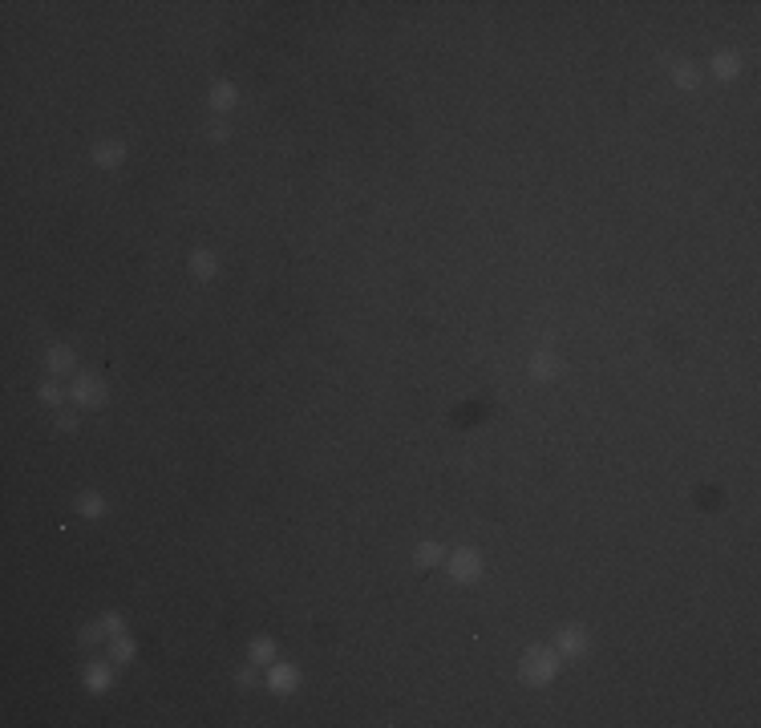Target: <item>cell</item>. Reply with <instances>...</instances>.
<instances>
[{
	"label": "cell",
	"instance_id": "6da1fadb",
	"mask_svg": "<svg viewBox=\"0 0 761 728\" xmlns=\"http://www.w3.org/2000/svg\"><path fill=\"white\" fill-rule=\"evenodd\" d=\"M559 672V651H547V647H531L522 656V679L531 684H551Z\"/></svg>",
	"mask_w": 761,
	"mask_h": 728
},
{
	"label": "cell",
	"instance_id": "7a4b0ae2",
	"mask_svg": "<svg viewBox=\"0 0 761 728\" xmlns=\"http://www.w3.org/2000/svg\"><path fill=\"white\" fill-rule=\"evenodd\" d=\"M446 566H450L453 582H474L482 575V558H478L474 550H453V554H446Z\"/></svg>",
	"mask_w": 761,
	"mask_h": 728
},
{
	"label": "cell",
	"instance_id": "3957f363",
	"mask_svg": "<svg viewBox=\"0 0 761 728\" xmlns=\"http://www.w3.org/2000/svg\"><path fill=\"white\" fill-rule=\"evenodd\" d=\"M69 397L77 401V409H97V404H106V388H101V381H94V376H77Z\"/></svg>",
	"mask_w": 761,
	"mask_h": 728
},
{
	"label": "cell",
	"instance_id": "277c9868",
	"mask_svg": "<svg viewBox=\"0 0 761 728\" xmlns=\"http://www.w3.org/2000/svg\"><path fill=\"white\" fill-rule=\"evenodd\" d=\"M268 684H272L275 696H291V692H296V684H300V672H296L291 663H275L272 676H268Z\"/></svg>",
	"mask_w": 761,
	"mask_h": 728
},
{
	"label": "cell",
	"instance_id": "5b68a950",
	"mask_svg": "<svg viewBox=\"0 0 761 728\" xmlns=\"http://www.w3.org/2000/svg\"><path fill=\"white\" fill-rule=\"evenodd\" d=\"M555 647H559V656H583V651H587V631L583 627H563L559 631V639H555Z\"/></svg>",
	"mask_w": 761,
	"mask_h": 728
},
{
	"label": "cell",
	"instance_id": "8992f818",
	"mask_svg": "<svg viewBox=\"0 0 761 728\" xmlns=\"http://www.w3.org/2000/svg\"><path fill=\"white\" fill-rule=\"evenodd\" d=\"M712 77H721V81H733L737 77V73H741V57H737V53H717V57H712Z\"/></svg>",
	"mask_w": 761,
	"mask_h": 728
},
{
	"label": "cell",
	"instance_id": "52a82bcc",
	"mask_svg": "<svg viewBox=\"0 0 761 728\" xmlns=\"http://www.w3.org/2000/svg\"><path fill=\"white\" fill-rule=\"evenodd\" d=\"M191 272H194V279H215V275H219V259H215V251H194Z\"/></svg>",
	"mask_w": 761,
	"mask_h": 728
},
{
	"label": "cell",
	"instance_id": "ba28073f",
	"mask_svg": "<svg viewBox=\"0 0 761 728\" xmlns=\"http://www.w3.org/2000/svg\"><path fill=\"white\" fill-rule=\"evenodd\" d=\"M45 360H49V372H57V376H61V372L73 369V348H65V344H53V348L45 352Z\"/></svg>",
	"mask_w": 761,
	"mask_h": 728
},
{
	"label": "cell",
	"instance_id": "9c48e42d",
	"mask_svg": "<svg viewBox=\"0 0 761 728\" xmlns=\"http://www.w3.org/2000/svg\"><path fill=\"white\" fill-rule=\"evenodd\" d=\"M122 158H126V146H122V142H101V146H94V162H97V166H118Z\"/></svg>",
	"mask_w": 761,
	"mask_h": 728
},
{
	"label": "cell",
	"instance_id": "30bf717a",
	"mask_svg": "<svg viewBox=\"0 0 761 728\" xmlns=\"http://www.w3.org/2000/svg\"><path fill=\"white\" fill-rule=\"evenodd\" d=\"M555 372H559V360H555V356H551V352H534V360H531V376H534V381H551Z\"/></svg>",
	"mask_w": 761,
	"mask_h": 728
},
{
	"label": "cell",
	"instance_id": "8fae6325",
	"mask_svg": "<svg viewBox=\"0 0 761 728\" xmlns=\"http://www.w3.org/2000/svg\"><path fill=\"white\" fill-rule=\"evenodd\" d=\"M210 106H215V110H231V106H235V85H231V81H215V85H210Z\"/></svg>",
	"mask_w": 761,
	"mask_h": 728
},
{
	"label": "cell",
	"instance_id": "7c38bea8",
	"mask_svg": "<svg viewBox=\"0 0 761 728\" xmlns=\"http://www.w3.org/2000/svg\"><path fill=\"white\" fill-rule=\"evenodd\" d=\"M85 684H89L94 692H106V688H110V668H106V663H89V668H85Z\"/></svg>",
	"mask_w": 761,
	"mask_h": 728
},
{
	"label": "cell",
	"instance_id": "4fadbf2b",
	"mask_svg": "<svg viewBox=\"0 0 761 728\" xmlns=\"http://www.w3.org/2000/svg\"><path fill=\"white\" fill-rule=\"evenodd\" d=\"M77 510H81L85 518H101V514H106V498L89 490V494H81V498H77Z\"/></svg>",
	"mask_w": 761,
	"mask_h": 728
},
{
	"label": "cell",
	"instance_id": "5bb4252c",
	"mask_svg": "<svg viewBox=\"0 0 761 728\" xmlns=\"http://www.w3.org/2000/svg\"><path fill=\"white\" fill-rule=\"evenodd\" d=\"M272 660H275V639H268V635L251 639V663H272Z\"/></svg>",
	"mask_w": 761,
	"mask_h": 728
},
{
	"label": "cell",
	"instance_id": "9a60e30c",
	"mask_svg": "<svg viewBox=\"0 0 761 728\" xmlns=\"http://www.w3.org/2000/svg\"><path fill=\"white\" fill-rule=\"evenodd\" d=\"M672 81H677L680 89H696V85H700V69H696V65H677V69H672Z\"/></svg>",
	"mask_w": 761,
	"mask_h": 728
},
{
	"label": "cell",
	"instance_id": "2e32d148",
	"mask_svg": "<svg viewBox=\"0 0 761 728\" xmlns=\"http://www.w3.org/2000/svg\"><path fill=\"white\" fill-rule=\"evenodd\" d=\"M441 558H446V547H441V542H421L417 547V563L421 566H437Z\"/></svg>",
	"mask_w": 761,
	"mask_h": 728
},
{
	"label": "cell",
	"instance_id": "e0dca14e",
	"mask_svg": "<svg viewBox=\"0 0 761 728\" xmlns=\"http://www.w3.org/2000/svg\"><path fill=\"white\" fill-rule=\"evenodd\" d=\"M110 651H113V660H122V663H130V660H134V639H130L126 631H122V635H113V644H110Z\"/></svg>",
	"mask_w": 761,
	"mask_h": 728
},
{
	"label": "cell",
	"instance_id": "ac0fdd59",
	"mask_svg": "<svg viewBox=\"0 0 761 728\" xmlns=\"http://www.w3.org/2000/svg\"><path fill=\"white\" fill-rule=\"evenodd\" d=\"M41 401H45L49 409H61L65 392H61V388H57V385H45V388H41Z\"/></svg>",
	"mask_w": 761,
	"mask_h": 728
},
{
	"label": "cell",
	"instance_id": "d6986e66",
	"mask_svg": "<svg viewBox=\"0 0 761 728\" xmlns=\"http://www.w3.org/2000/svg\"><path fill=\"white\" fill-rule=\"evenodd\" d=\"M101 627H106V635H110V639L126 631V627H122V615H106V619H101Z\"/></svg>",
	"mask_w": 761,
	"mask_h": 728
},
{
	"label": "cell",
	"instance_id": "ffe728a7",
	"mask_svg": "<svg viewBox=\"0 0 761 728\" xmlns=\"http://www.w3.org/2000/svg\"><path fill=\"white\" fill-rule=\"evenodd\" d=\"M101 635H106V627H101V623H89V627L81 631V644H97Z\"/></svg>",
	"mask_w": 761,
	"mask_h": 728
},
{
	"label": "cell",
	"instance_id": "44dd1931",
	"mask_svg": "<svg viewBox=\"0 0 761 728\" xmlns=\"http://www.w3.org/2000/svg\"><path fill=\"white\" fill-rule=\"evenodd\" d=\"M57 425H61L65 433H69V429H77V417H73V413H61V417H57Z\"/></svg>",
	"mask_w": 761,
	"mask_h": 728
}]
</instances>
